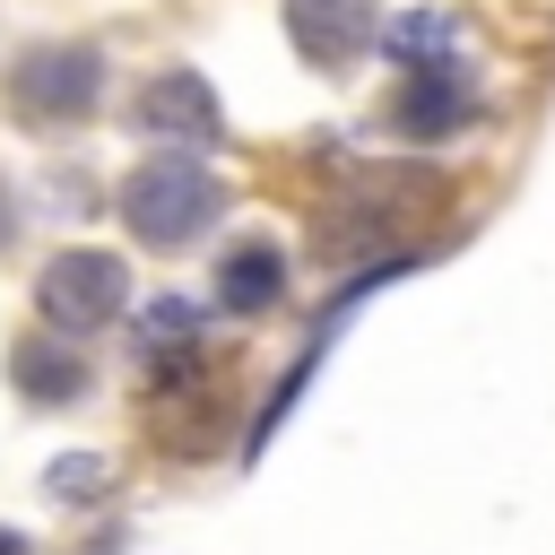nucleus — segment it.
<instances>
[{"label": "nucleus", "mask_w": 555, "mask_h": 555, "mask_svg": "<svg viewBox=\"0 0 555 555\" xmlns=\"http://www.w3.org/2000/svg\"><path fill=\"white\" fill-rule=\"evenodd\" d=\"M217 208H225V182H217L191 147H182V156H147V165L121 182V225H130L139 243H156V251L208 234Z\"/></svg>", "instance_id": "nucleus-1"}, {"label": "nucleus", "mask_w": 555, "mask_h": 555, "mask_svg": "<svg viewBox=\"0 0 555 555\" xmlns=\"http://www.w3.org/2000/svg\"><path fill=\"white\" fill-rule=\"evenodd\" d=\"M121 304H130V269L113 260V251H52L43 260V278H35V312L61 330V338H95L104 321H121Z\"/></svg>", "instance_id": "nucleus-2"}, {"label": "nucleus", "mask_w": 555, "mask_h": 555, "mask_svg": "<svg viewBox=\"0 0 555 555\" xmlns=\"http://www.w3.org/2000/svg\"><path fill=\"white\" fill-rule=\"evenodd\" d=\"M130 364H139V382H147V390H165V382H191V373L208 364V330H199V304H191V295H156V304H139V330H130Z\"/></svg>", "instance_id": "nucleus-3"}, {"label": "nucleus", "mask_w": 555, "mask_h": 555, "mask_svg": "<svg viewBox=\"0 0 555 555\" xmlns=\"http://www.w3.org/2000/svg\"><path fill=\"white\" fill-rule=\"evenodd\" d=\"M95 52H26L17 61V78H9V95H17V113H35V121H78L87 104H95Z\"/></svg>", "instance_id": "nucleus-4"}, {"label": "nucleus", "mask_w": 555, "mask_h": 555, "mask_svg": "<svg viewBox=\"0 0 555 555\" xmlns=\"http://www.w3.org/2000/svg\"><path fill=\"white\" fill-rule=\"evenodd\" d=\"M139 130L147 139H173V147H217V95H208V78L199 69H165L147 95H139Z\"/></svg>", "instance_id": "nucleus-5"}, {"label": "nucleus", "mask_w": 555, "mask_h": 555, "mask_svg": "<svg viewBox=\"0 0 555 555\" xmlns=\"http://www.w3.org/2000/svg\"><path fill=\"white\" fill-rule=\"evenodd\" d=\"M286 304V251L278 243H225V260H217V312H234V321H260V312H278Z\"/></svg>", "instance_id": "nucleus-6"}, {"label": "nucleus", "mask_w": 555, "mask_h": 555, "mask_svg": "<svg viewBox=\"0 0 555 555\" xmlns=\"http://www.w3.org/2000/svg\"><path fill=\"white\" fill-rule=\"evenodd\" d=\"M286 26H295V43H304L321 69H347V61L373 43V0H295Z\"/></svg>", "instance_id": "nucleus-7"}, {"label": "nucleus", "mask_w": 555, "mask_h": 555, "mask_svg": "<svg viewBox=\"0 0 555 555\" xmlns=\"http://www.w3.org/2000/svg\"><path fill=\"white\" fill-rule=\"evenodd\" d=\"M468 113H477V95L451 87V69H425V78L399 95V139H451Z\"/></svg>", "instance_id": "nucleus-8"}, {"label": "nucleus", "mask_w": 555, "mask_h": 555, "mask_svg": "<svg viewBox=\"0 0 555 555\" xmlns=\"http://www.w3.org/2000/svg\"><path fill=\"white\" fill-rule=\"evenodd\" d=\"M9 382H17L35 408H69V399L87 390V364H78L69 347H35V338H26V347L9 356Z\"/></svg>", "instance_id": "nucleus-9"}, {"label": "nucleus", "mask_w": 555, "mask_h": 555, "mask_svg": "<svg viewBox=\"0 0 555 555\" xmlns=\"http://www.w3.org/2000/svg\"><path fill=\"white\" fill-rule=\"evenodd\" d=\"M43 486H52V503H104L113 460H104V451H69V460H52V468H43Z\"/></svg>", "instance_id": "nucleus-10"}, {"label": "nucleus", "mask_w": 555, "mask_h": 555, "mask_svg": "<svg viewBox=\"0 0 555 555\" xmlns=\"http://www.w3.org/2000/svg\"><path fill=\"white\" fill-rule=\"evenodd\" d=\"M382 43H390L399 61H425V52H451V43H460V26H451V17H399Z\"/></svg>", "instance_id": "nucleus-11"}, {"label": "nucleus", "mask_w": 555, "mask_h": 555, "mask_svg": "<svg viewBox=\"0 0 555 555\" xmlns=\"http://www.w3.org/2000/svg\"><path fill=\"white\" fill-rule=\"evenodd\" d=\"M0 555H26V538H17V529H0Z\"/></svg>", "instance_id": "nucleus-12"}]
</instances>
